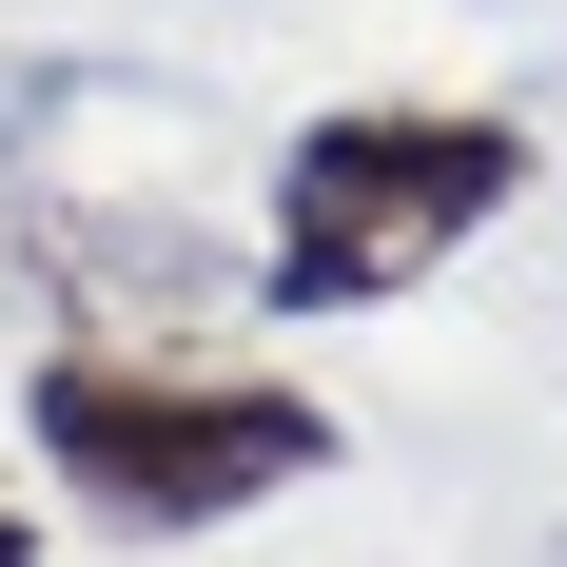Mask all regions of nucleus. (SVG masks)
I'll list each match as a JSON object with an SVG mask.
<instances>
[{"label":"nucleus","mask_w":567,"mask_h":567,"mask_svg":"<svg viewBox=\"0 0 567 567\" xmlns=\"http://www.w3.org/2000/svg\"><path fill=\"white\" fill-rule=\"evenodd\" d=\"M509 196H528L509 117H470V99H352V117H313V137L275 157V255H255V293H275V313H372V293L451 275Z\"/></svg>","instance_id":"obj_2"},{"label":"nucleus","mask_w":567,"mask_h":567,"mask_svg":"<svg viewBox=\"0 0 567 567\" xmlns=\"http://www.w3.org/2000/svg\"><path fill=\"white\" fill-rule=\"evenodd\" d=\"M0 567H40V528H20V509H0Z\"/></svg>","instance_id":"obj_3"},{"label":"nucleus","mask_w":567,"mask_h":567,"mask_svg":"<svg viewBox=\"0 0 567 567\" xmlns=\"http://www.w3.org/2000/svg\"><path fill=\"white\" fill-rule=\"evenodd\" d=\"M20 431L137 548H196V528L275 509L293 470H333V411L293 392V372H196V352H117V333H59L20 372Z\"/></svg>","instance_id":"obj_1"}]
</instances>
